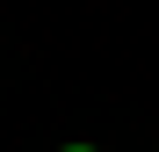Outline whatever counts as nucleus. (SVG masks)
<instances>
[{
	"label": "nucleus",
	"instance_id": "f257e3e1",
	"mask_svg": "<svg viewBox=\"0 0 159 152\" xmlns=\"http://www.w3.org/2000/svg\"><path fill=\"white\" fill-rule=\"evenodd\" d=\"M65 152H94V145H65Z\"/></svg>",
	"mask_w": 159,
	"mask_h": 152
}]
</instances>
